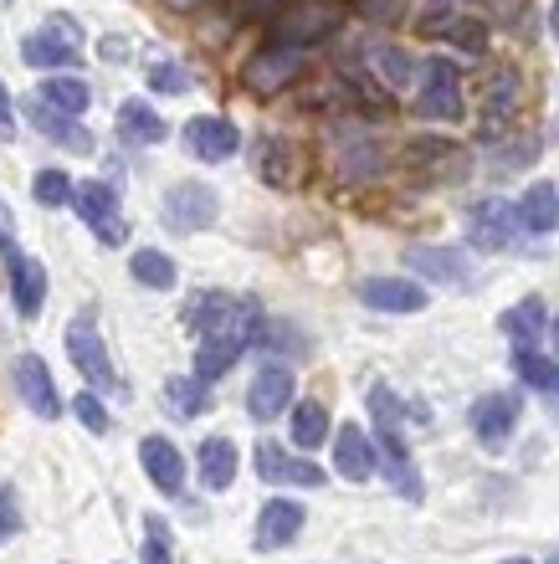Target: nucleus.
Segmentation results:
<instances>
[{"instance_id":"obj_37","label":"nucleus","mask_w":559,"mask_h":564,"mask_svg":"<svg viewBox=\"0 0 559 564\" xmlns=\"http://www.w3.org/2000/svg\"><path fill=\"white\" fill-rule=\"evenodd\" d=\"M369 67L380 73L385 93H390V88H406V83H411V62L400 57L396 46H369Z\"/></svg>"},{"instance_id":"obj_36","label":"nucleus","mask_w":559,"mask_h":564,"mask_svg":"<svg viewBox=\"0 0 559 564\" xmlns=\"http://www.w3.org/2000/svg\"><path fill=\"white\" fill-rule=\"evenodd\" d=\"M31 195H36L46 210H62L73 200V175H67V170H42V175L31 180Z\"/></svg>"},{"instance_id":"obj_2","label":"nucleus","mask_w":559,"mask_h":564,"mask_svg":"<svg viewBox=\"0 0 559 564\" xmlns=\"http://www.w3.org/2000/svg\"><path fill=\"white\" fill-rule=\"evenodd\" d=\"M344 11L329 6V0H298L288 11H278L267 21V46H288V52H309L313 42H324L334 36Z\"/></svg>"},{"instance_id":"obj_25","label":"nucleus","mask_w":559,"mask_h":564,"mask_svg":"<svg viewBox=\"0 0 559 564\" xmlns=\"http://www.w3.org/2000/svg\"><path fill=\"white\" fill-rule=\"evenodd\" d=\"M518 221H524V231L529 237H555L559 231V191L549 185V180H539V185H529L524 191V200H518Z\"/></svg>"},{"instance_id":"obj_15","label":"nucleus","mask_w":559,"mask_h":564,"mask_svg":"<svg viewBox=\"0 0 559 564\" xmlns=\"http://www.w3.org/2000/svg\"><path fill=\"white\" fill-rule=\"evenodd\" d=\"M15 395L26 401L31 416H42V421H57L62 416V395H57L52 370H46V359H36V355L15 359Z\"/></svg>"},{"instance_id":"obj_39","label":"nucleus","mask_w":559,"mask_h":564,"mask_svg":"<svg viewBox=\"0 0 559 564\" xmlns=\"http://www.w3.org/2000/svg\"><path fill=\"white\" fill-rule=\"evenodd\" d=\"M149 88L154 93H191V73L180 62H154L149 67Z\"/></svg>"},{"instance_id":"obj_13","label":"nucleus","mask_w":559,"mask_h":564,"mask_svg":"<svg viewBox=\"0 0 559 564\" xmlns=\"http://www.w3.org/2000/svg\"><path fill=\"white\" fill-rule=\"evenodd\" d=\"M416 31L421 36H442V42H452V46H462L467 57H483L487 52V26L477 21V15H462V11H452V6H431L421 21H416Z\"/></svg>"},{"instance_id":"obj_46","label":"nucleus","mask_w":559,"mask_h":564,"mask_svg":"<svg viewBox=\"0 0 559 564\" xmlns=\"http://www.w3.org/2000/svg\"><path fill=\"white\" fill-rule=\"evenodd\" d=\"M549 564H559V554H549Z\"/></svg>"},{"instance_id":"obj_29","label":"nucleus","mask_w":559,"mask_h":564,"mask_svg":"<svg viewBox=\"0 0 559 564\" xmlns=\"http://www.w3.org/2000/svg\"><path fill=\"white\" fill-rule=\"evenodd\" d=\"M118 134L129 139V144H164V134H170V123H164L149 104L129 98V104L118 108Z\"/></svg>"},{"instance_id":"obj_12","label":"nucleus","mask_w":559,"mask_h":564,"mask_svg":"<svg viewBox=\"0 0 559 564\" xmlns=\"http://www.w3.org/2000/svg\"><path fill=\"white\" fill-rule=\"evenodd\" d=\"M21 57L31 62V67H46V73H67V67H77V26L73 21H52V26L31 31L26 42H21Z\"/></svg>"},{"instance_id":"obj_7","label":"nucleus","mask_w":559,"mask_h":564,"mask_svg":"<svg viewBox=\"0 0 559 564\" xmlns=\"http://www.w3.org/2000/svg\"><path fill=\"white\" fill-rule=\"evenodd\" d=\"M67 355H73L77 375H83L88 386H98L104 395H118V390H123V380H118V370H114V359H108V344L98 339V328H93V324H83V318H77V324L67 328Z\"/></svg>"},{"instance_id":"obj_14","label":"nucleus","mask_w":559,"mask_h":564,"mask_svg":"<svg viewBox=\"0 0 559 564\" xmlns=\"http://www.w3.org/2000/svg\"><path fill=\"white\" fill-rule=\"evenodd\" d=\"M518 416H524V405H518V395H508V390H487L483 401L472 405V431H477V442L483 446H508V436L518 431Z\"/></svg>"},{"instance_id":"obj_22","label":"nucleus","mask_w":559,"mask_h":564,"mask_svg":"<svg viewBox=\"0 0 559 564\" xmlns=\"http://www.w3.org/2000/svg\"><path fill=\"white\" fill-rule=\"evenodd\" d=\"M303 534V503L293 498H272L257 513V550H288Z\"/></svg>"},{"instance_id":"obj_6","label":"nucleus","mask_w":559,"mask_h":564,"mask_svg":"<svg viewBox=\"0 0 559 564\" xmlns=\"http://www.w3.org/2000/svg\"><path fill=\"white\" fill-rule=\"evenodd\" d=\"M73 206H77V216H83V226H88L104 247H123L129 226H123V216H118V191L108 185V180L73 185Z\"/></svg>"},{"instance_id":"obj_4","label":"nucleus","mask_w":559,"mask_h":564,"mask_svg":"<svg viewBox=\"0 0 559 564\" xmlns=\"http://www.w3.org/2000/svg\"><path fill=\"white\" fill-rule=\"evenodd\" d=\"M375 467H385V482H390L406 503H421V477H416L411 446L400 436V421H375Z\"/></svg>"},{"instance_id":"obj_38","label":"nucleus","mask_w":559,"mask_h":564,"mask_svg":"<svg viewBox=\"0 0 559 564\" xmlns=\"http://www.w3.org/2000/svg\"><path fill=\"white\" fill-rule=\"evenodd\" d=\"M534 154H539V139L524 134V139H514V144H498V149H493V164H498L503 175H514V170H524Z\"/></svg>"},{"instance_id":"obj_23","label":"nucleus","mask_w":559,"mask_h":564,"mask_svg":"<svg viewBox=\"0 0 559 564\" xmlns=\"http://www.w3.org/2000/svg\"><path fill=\"white\" fill-rule=\"evenodd\" d=\"M26 113H31V123L42 129V139H52L57 149H67V154H93V134L73 119V113H57V108H46L42 98H31Z\"/></svg>"},{"instance_id":"obj_28","label":"nucleus","mask_w":559,"mask_h":564,"mask_svg":"<svg viewBox=\"0 0 559 564\" xmlns=\"http://www.w3.org/2000/svg\"><path fill=\"white\" fill-rule=\"evenodd\" d=\"M288 436H293L298 452H319L329 442V411L319 401L288 405Z\"/></svg>"},{"instance_id":"obj_8","label":"nucleus","mask_w":559,"mask_h":564,"mask_svg":"<svg viewBox=\"0 0 559 564\" xmlns=\"http://www.w3.org/2000/svg\"><path fill=\"white\" fill-rule=\"evenodd\" d=\"M406 268L421 272L427 282H442V288H477L483 282V268L467 252H456V247H411Z\"/></svg>"},{"instance_id":"obj_45","label":"nucleus","mask_w":559,"mask_h":564,"mask_svg":"<svg viewBox=\"0 0 559 564\" xmlns=\"http://www.w3.org/2000/svg\"><path fill=\"white\" fill-rule=\"evenodd\" d=\"M555 349H559V318H555Z\"/></svg>"},{"instance_id":"obj_34","label":"nucleus","mask_w":559,"mask_h":564,"mask_svg":"<svg viewBox=\"0 0 559 564\" xmlns=\"http://www.w3.org/2000/svg\"><path fill=\"white\" fill-rule=\"evenodd\" d=\"M514 370L524 375L534 390H549V395H559V359H545L539 349H518V355H514Z\"/></svg>"},{"instance_id":"obj_11","label":"nucleus","mask_w":559,"mask_h":564,"mask_svg":"<svg viewBox=\"0 0 559 564\" xmlns=\"http://www.w3.org/2000/svg\"><path fill=\"white\" fill-rule=\"evenodd\" d=\"M288 405H293V370H288V365H278V359H267L262 370L251 375L247 416L257 421V426H267V421H278Z\"/></svg>"},{"instance_id":"obj_32","label":"nucleus","mask_w":559,"mask_h":564,"mask_svg":"<svg viewBox=\"0 0 559 564\" xmlns=\"http://www.w3.org/2000/svg\"><path fill=\"white\" fill-rule=\"evenodd\" d=\"M164 401H170V411H175L180 421H191V416H201V411H206L211 390H206V380H201V375H175V380L164 386Z\"/></svg>"},{"instance_id":"obj_30","label":"nucleus","mask_w":559,"mask_h":564,"mask_svg":"<svg viewBox=\"0 0 559 564\" xmlns=\"http://www.w3.org/2000/svg\"><path fill=\"white\" fill-rule=\"evenodd\" d=\"M518 108V77L514 73H493L487 83V98H483V134L498 139L503 134V119Z\"/></svg>"},{"instance_id":"obj_24","label":"nucleus","mask_w":559,"mask_h":564,"mask_svg":"<svg viewBox=\"0 0 559 564\" xmlns=\"http://www.w3.org/2000/svg\"><path fill=\"white\" fill-rule=\"evenodd\" d=\"M334 473L344 482H369L375 477V442L359 426H344L334 436Z\"/></svg>"},{"instance_id":"obj_33","label":"nucleus","mask_w":559,"mask_h":564,"mask_svg":"<svg viewBox=\"0 0 559 564\" xmlns=\"http://www.w3.org/2000/svg\"><path fill=\"white\" fill-rule=\"evenodd\" d=\"M129 272H133V282H144V288H154V293L175 288V262H170L164 252H154V247H139V252L129 257Z\"/></svg>"},{"instance_id":"obj_20","label":"nucleus","mask_w":559,"mask_h":564,"mask_svg":"<svg viewBox=\"0 0 559 564\" xmlns=\"http://www.w3.org/2000/svg\"><path fill=\"white\" fill-rule=\"evenodd\" d=\"M359 303L375 313H421L427 308V288L411 278H369L359 282Z\"/></svg>"},{"instance_id":"obj_43","label":"nucleus","mask_w":559,"mask_h":564,"mask_svg":"<svg viewBox=\"0 0 559 564\" xmlns=\"http://www.w3.org/2000/svg\"><path fill=\"white\" fill-rule=\"evenodd\" d=\"M549 26H555V36H559V0L549 6Z\"/></svg>"},{"instance_id":"obj_19","label":"nucleus","mask_w":559,"mask_h":564,"mask_svg":"<svg viewBox=\"0 0 559 564\" xmlns=\"http://www.w3.org/2000/svg\"><path fill=\"white\" fill-rule=\"evenodd\" d=\"M6 278H11V303L21 318H36L46 303V268L36 262V257H26L21 247L15 252H6Z\"/></svg>"},{"instance_id":"obj_16","label":"nucleus","mask_w":559,"mask_h":564,"mask_svg":"<svg viewBox=\"0 0 559 564\" xmlns=\"http://www.w3.org/2000/svg\"><path fill=\"white\" fill-rule=\"evenodd\" d=\"M406 164L411 170H421V175H437V180H456V175H467L472 170V154L462 144H452V139H411L406 144Z\"/></svg>"},{"instance_id":"obj_26","label":"nucleus","mask_w":559,"mask_h":564,"mask_svg":"<svg viewBox=\"0 0 559 564\" xmlns=\"http://www.w3.org/2000/svg\"><path fill=\"white\" fill-rule=\"evenodd\" d=\"M236 482V442L232 436H206L201 442V488L226 492Z\"/></svg>"},{"instance_id":"obj_9","label":"nucleus","mask_w":559,"mask_h":564,"mask_svg":"<svg viewBox=\"0 0 559 564\" xmlns=\"http://www.w3.org/2000/svg\"><path fill=\"white\" fill-rule=\"evenodd\" d=\"M251 462H257V477L272 482V488H324V467L309 457H293L278 442H262L251 452Z\"/></svg>"},{"instance_id":"obj_40","label":"nucleus","mask_w":559,"mask_h":564,"mask_svg":"<svg viewBox=\"0 0 559 564\" xmlns=\"http://www.w3.org/2000/svg\"><path fill=\"white\" fill-rule=\"evenodd\" d=\"M73 411H77V421H83L93 436H108V426H114V421H108V411H104V401H98L93 390H83V395H77Z\"/></svg>"},{"instance_id":"obj_3","label":"nucleus","mask_w":559,"mask_h":564,"mask_svg":"<svg viewBox=\"0 0 559 564\" xmlns=\"http://www.w3.org/2000/svg\"><path fill=\"white\" fill-rule=\"evenodd\" d=\"M462 231H467L472 247H483V252H508L518 241L529 237L524 221H518V210L498 195H483V200H472L467 216H462Z\"/></svg>"},{"instance_id":"obj_27","label":"nucleus","mask_w":559,"mask_h":564,"mask_svg":"<svg viewBox=\"0 0 559 564\" xmlns=\"http://www.w3.org/2000/svg\"><path fill=\"white\" fill-rule=\"evenodd\" d=\"M545 324H549L545 297H524V303H514V308H508V313L498 318V328L518 344V349H534V339L545 334Z\"/></svg>"},{"instance_id":"obj_10","label":"nucleus","mask_w":559,"mask_h":564,"mask_svg":"<svg viewBox=\"0 0 559 564\" xmlns=\"http://www.w3.org/2000/svg\"><path fill=\"white\" fill-rule=\"evenodd\" d=\"M216 210H222V200H216V191L201 185V180H180V185H170V195H164V221H170V231H206V226L216 221Z\"/></svg>"},{"instance_id":"obj_17","label":"nucleus","mask_w":559,"mask_h":564,"mask_svg":"<svg viewBox=\"0 0 559 564\" xmlns=\"http://www.w3.org/2000/svg\"><path fill=\"white\" fill-rule=\"evenodd\" d=\"M303 62H309V52H288V46H262L257 57L247 62V73H241V83H247L251 93H278L288 88L298 73H303Z\"/></svg>"},{"instance_id":"obj_35","label":"nucleus","mask_w":559,"mask_h":564,"mask_svg":"<svg viewBox=\"0 0 559 564\" xmlns=\"http://www.w3.org/2000/svg\"><path fill=\"white\" fill-rule=\"evenodd\" d=\"M251 164H257V175L272 180V185H288V164H293V154H288V144L282 139H257V149H251Z\"/></svg>"},{"instance_id":"obj_44","label":"nucleus","mask_w":559,"mask_h":564,"mask_svg":"<svg viewBox=\"0 0 559 564\" xmlns=\"http://www.w3.org/2000/svg\"><path fill=\"white\" fill-rule=\"evenodd\" d=\"M503 564H534V560H503Z\"/></svg>"},{"instance_id":"obj_1","label":"nucleus","mask_w":559,"mask_h":564,"mask_svg":"<svg viewBox=\"0 0 559 564\" xmlns=\"http://www.w3.org/2000/svg\"><path fill=\"white\" fill-rule=\"evenodd\" d=\"M262 339V303L257 297H232L216 324L201 328V349H195V375L201 380H222L251 344Z\"/></svg>"},{"instance_id":"obj_5","label":"nucleus","mask_w":559,"mask_h":564,"mask_svg":"<svg viewBox=\"0 0 559 564\" xmlns=\"http://www.w3.org/2000/svg\"><path fill=\"white\" fill-rule=\"evenodd\" d=\"M462 108L467 104H462V73H456V62L431 57L427 73H421V93H416V113H421V119L456 123Z\"/></svg>"},{"instance_id":"obj_41","label":"nucleus","mask_w":559,"mask_h":564,"mask_svg":"<svg viewBox=\"0 0 559 564\" xmlns=\"http://www.w3.org/2000/svg\"><path fill=\"white\" fill-rule=\"evenodd\" d=\"M15 529H21V492H15V482H6L0 488V539H11Z\"/></svg>"},{"instance_id":"obj_42","label":"nucleus","mask_w":559,"mask_h":564,"mask_svg":"<svg viewBox=\"0 0 559 564\" xmlns=\"http://www.w3.org/2000/svg\"><path fill=\"white\" fill-rule=\"evenodd\" d=\"M11 93H6V83H0V134H11Z\"/></svg>"},{"instance_id":"obj_31","label":"nucleus","mask_w":559,"mask_h":564,"mask_svg":"<svg viewBox=\"0 0 559 564\" xmlns=\"http://www.w3.org/2000/svg\"><path fill=\"white\" fill-rule=\"evenodd\" d=\"M42 104L46 108H57V113H88V104H93V88L83 83V77H73V73H52L42 83Z\"/></svg>"},{"instance_id":"obj_21","label":"nucleus","mask_w":559,"mask_h":564,"mask_svg":"<svg viewBox=\"0 0 559 564\" xmlns=\"http://www.w3.org/2000/svg\"><path fill=\"white\" fill-rule=\"evenodd\" d=\"M139 462H144L149 482L160 492H170V498L185 492V457H180V446L170 442V436H144V442H139Z\"/></svg>"},{"instance_id":"obj_18","label":"nucleus","mask_w":559,"mask_h":564,"mask_svg":"<svg viewBox=\"0 0 559 564\" xmlns=\"http://www.w3.org/2000/svg\"><path fill=\"white\" fill-rule=\"evenodd\" d=\"M185 144L195 149V160L222 164L241 149V129H236L232 119H222V113H201V119L185 123Z\"/></svg>"}]
</instances>
